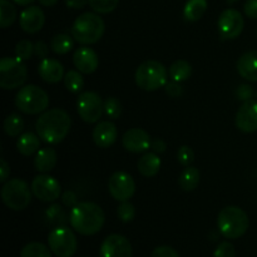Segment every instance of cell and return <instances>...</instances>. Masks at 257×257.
<instances>
[{
	"instance_id": "1",
	"label": "cell",
	"mask_w": 257,
	"mask_h": 257,
	"mask_svg": "<svg viewBox=\"0 0 257 257\" xmlns=\"http://www.w3.org/2000/svg\"><path fill=\"white\" fill-rule=\"evenodd\" d=\"M72 119L64 109L53 108L40 114L35 122V131L43 142L48 145L60 143L69 133Z\"/></svg>"
},
{
	"instance_id": "2",
	"label": "cell",
	"mask_w": 257,
	"mask_h": 257,
	"mask_svg": "<svg viewBox=\"0 0 257 257\" xmlns=\"http://www.w3.org/2000/svg\"><path fill=\"white\" fill-rule=\"evenodd\" d=\"M104 221V211L94 202H79L69 213L70 226L83 236H92L99 232Z\"/></svg>"
},
{
	"instance_id": "3",
	"label": "cell",
	"mask_w": 257,
	"mask_h": 257,
	"mask_svg": "<svg viewBox=\"0 0 257 257\" xmlns=\"http://www.w3.org/2000/svg\"><path fill=\"white\" fill-rule=\"evenodd\" d=\"M104 20L95 13H83L72 25V37L83 45L95 44L104 34Z\"/></svg>"
},
{
	"instance_id": "4",
	"label": "cell",
	"mask_w": 257,
	"mask_h": 257,
	"mask_svg": "<svg viewBox=\"0 0 257 257\" xmlns=\"http://www.w3.org/2000/svg\"><path fill=\"white\" fill-rule=\"evenodd\" d=\"M217 227L221 235L226 238L237 240L247 232L250 218L242 208L237 206H227L218 213Z\"/></svg>"
},
{
	"instance_id": "5",
	"label": "cell",
	"mask_w": 257,
	"mask_h": 257,
	"mask_svg": "<svg viewBox=\"0 0 257 257\" xmlns=\"http://www.w3.org/2000/svg\"><path fill=\"white\" fill-rule=\"evenodd\" d=\"M135 79L138 88L155 92L167 84V69L158 60H146L136 70Z\"/></svg>"
},
{
	"instance_id": "6",
	"label": "cell",
	"mask_w": 257,
	"mask_h": 257,
	"mask_svg": "<svg viewBox=\"0 0 257 257\" xmlns=\"http://www.w3.org/2000/svg\"><path fill=\"white\" fill-rule=\"evenodd\" d=\"M15 105L24 114H39L49 107V97L40 87L29 84L17 93Z\"/></svg>"
},
{
	"instance_id": "7",
	"label": "cell",
	"mask_w": 257,
	"mask_h": 257,
	"mask_svg": "<svg viewBox=\"0 0 257 257\" xmlns=\"http://www.w3.org/2000/svg\"><path fill=\"white\" fill-rule=\"evenodd\" d=\"M32 188L22 178H12L3 185L2 200L8 208L13 211H23L30 205Z\"/></svg>"
},
{
	"instance_id": "8",
	"label": "cell",
	"mask_w": 257,
	"mask_h": 257,
	"mask_svg": "<svg viewBox=\"0 0 257 257\" xmlns=\"http://www.w3.org/2000/svg\"><path fill=\"white\" fill-rule=\"evenodd\" d=\"M28 77L27 65L19 58L4 57L0 60V87L5 90L22 87Z\"/></svg>"
},
{
	"instance_id": "9",
	"label": "cell",
	"mask_w": 257,
	"mask_h": 257,
	"mask_svg": "<svg viewBox=\"0 0 257 257\" xmlns=\"http://www.w3.org/2000/svg\"><path fill=\"white\" fill-rule=\"evenodd\" d=\"M48 245L57 257H72L77 252L78 241L70 228L59 226L53 228L48 235Z\"/></svg>"
},
{
	"instance_id": "10",
	"label": "cell",
	"mask_w": 257,
	"mask_h": 257,
	"mask_svg": "<svg viewBox=\"0 0 257 257\" xmlns=\"http://www.w3.org/2000/svg\"><path fill=\"white\" fill-rule=\"evenodd\" d=\"M77 110L79 117L85 123H95L102 117L104 103L97 93L83 92L78 97Z\"/></svg>"
},
{
	"instance_id": "11",
	"label": "cell",
	"mask_w": 257,
	"mask_h": 257,
	"mask_svg": "<svg viewBox=\"0 0 257 257\" xmlns=\"http://www.w3.org/2000/svg\"><path fill=\"white\" fill-rule=\"evenodd\" d=\"M110 196L118 202L130 201L136 192V182L132 176L123 171L114 172L108 182Z\"/></svg>"
},
{
	"instance_id": "12",
	"label": "cell",
	"mask_w": 257,
	"mask_h": 257,
	"mask_svg": "<svg viewBox=\"0 0 257 257\" xmlns=\"http://www.w3.org/2000/svg\"><path fill=\"white\" fill-rule=\"evenodd\" d=\"M32 192L43 202H54L60 197L62 186L54 177L48 175H38L32 181Z\"/></svg>"
},
{
	"instance_id": "13",
	"label": "cell",
	"mask_w": 257,
	"mask_h": 257,
	"mask_svg": "<svg viewBox=\"0 0 257 257\" xmlns=\"http://www.w3.org/2000/svg\"><path fill=\"white\" fill-rule=\"evenodd\" d=\"M243 25L242 14L236 9L223 10L217 22L218 32L223 39H236L242 33Z\"/></svg>"
},
{
	"instance_id": "14",
	"label": "cell",
	"mask_w": 257,
	"mask_h": 257,
	"mask_svg": "<svg viewBox=\"0 0 257 257\" xmlns=\"http://www.w3.org/2000/svg\"><path fill=\"white\" fill-rule=\"evenodd\" d=\"M99 257H132V245L127 237L113 233L100 245Z\"/></svg>"
},
{
	"instance_id": "15",
	"label": "cell",
	"mask_w": 257,
	"mask_h": 257,
	"mask_svg": "<svg viewBox=\"0 0 257 257\" xmlns=\"http://www.w3.org/2000/svg\"><path fill=\"white\" fill-rule=\"evenodd\" d=\"M150 135L145 130L141 128H131L123 135L122 145L128 152L131 153H143L151 148Z\"/></svg>"
},
{
	"instance_id": "16",
	"label": "cell",
	"mask_w": 257,
	"mask_h": 257,
	"mask_svg": "<svg viewBox=\"0 0 257 257\" xmlns=\"http://www.w3.org/2000/svg\"><path fill=\"white\" fill-rule=\"evenodd\" d=\"M236 127L245 133H253L257 131V102L247 100L243 102L235 118Z\"/></svg>"
},
{
	"instance_id": "17",
	"label": "cell",
	"mask_w": 257,
	"mask_h": 257,
	"mask_svg": "<svg viewBox=\"0 0 257 257\" xmlns=\"http://www.w3.org/2000/svg\"><path fill=\"white\" fill-rule=\"evenodd\" d=\"M44 12H43L39 7L30 5V7L25 8V9L20 13V28H22L25 33H28V34H34V33L39 32L43 28V25H44Z\"/></svg>"
},
{
	"instance_id": "18",
	"label": "cell",
	"mask_w": 257,
	"mask_h": 257,
	"mask_svg": "<svg viewBox=\"0 0 257 257\" xmlns=\"http://www.w3.org/2000/svg\"><path fill=\"white\" fill-rule=\"evenodd\" d=\"M73 63L77 70H79L82 74H92L97 70L99 65L98 55L92 48L80 47L73 54Z\"/></svg>"
},
{
	"instance_id": "19",
	"label": "cell",
	"mask_w": 257,
	"mask_h": 257,
	"mask_svg": "<svg viewBox=\"0 0 257 257\" xmlns=\"http://www.w3.org/2000/svg\"><path fill=\"white\" fill-rule=\"evenodd\" d=\"M93 141L100 148H108L117 141L118 130L110 120L99 122L93 130Z\"/></svg>"
},
{
	"instance_id": "20",
	"label": "cell",
	"mask_w": 257,
	"mask_h": 257,
	"mask_svg": "<svg viewBox=\"0 0 257 257\" xmlns=\"http://www.w3.org/2000/svg\"><path fill=\"white\" fill-rule=\"evenodd\" d=\"M38 73L44 82L55 84L64 79V67L62 63L53 58H45L38 65Z\"/></svg>"
},
{
	"instance_id": "21",
	"label": "cell",
	"mask_w": 257,
	"mask_h": 257,
	"mask_svg": "<svg viewBox=\"0 0 257 257\" xmlns=\"http://www.w3.org/2000/svg\"><path fill=\"white\" fill-rule=\"evenodd\" d=\"M237 72L243 79L257 82V50L245 53L237 60Z\"/></svg>"
},
{
	"instance_id": "22",
	"label": "cell",
	"mask_w": 257,
	"mask_h": 257,
	"mask_svg": "<svg viewBox=\"0 0 257 257\" xmlns=\"http://www.w3.org/2000/svg\"><path fill=\"white\" fill-rule=\"evenodd\" d=\"M58 155L54 148L45 147L42 148L37 152L34 158V167L38 172L48 173L52 170H54L57 165Z\"/></svg>"
},
{
	"instance_id": "23",
	"label": "cell",
	"mask_w": 257,
	"mask_h": 257,
	"mask_svg": "<svg viewBox=\"0 0 257 257\" xmlns=\"http://www.w3.org/2000/svg\"><path fill=\"white\" fill-rule=\"evenodd\" d=\"M161 158L158 157L157 153L148 152L145 153L142 157L138 160L137 168L143 177L151 178L158 173L161 168Z\"/></svg>"
},
{
	"instance_id": "24",
	"label": "cell",
	"mask_w": 257,
	"mask_h": 257,
	"mask_svg": "<svg viewBox=\"0 0 257 257\" xmlns=\"http://www.w3.org/2000/svg\"><path fill=\"white\" fill-rule=\"evenodd\" d=\"M40 137L33 132H25L20 135L17 141V150L20 155L29 157L39 151Z\"/></svg>"
},
{
	"instance_id": "25",
	"label": "cell",
	"mask_w": 257,
	"mask_h": 257,
	"mask_svg": "<svg viewBox=\"0 0 257 257\" xmlns=\"http://www.w3.org/2000/svg\"><path fill=\"white\" fill-rule=\"evenodd\" d=\"M201 180V172L198 168L193 167V166H188L185 168L182 173H181L180 178H178V185L186 192H191V191L196 190L197 186L200 185Z\"/></svg>"
},
{
	"instance_id": "26",
	"label": "cell",
	"mask_w": 257,
	"mask_h": 257,
	"mask_svg": "<svg viewBox=\"0 0 257 257\" xmlns=\"http://www.w3.org/2000/svg\"><path fill=\"white\" fill-rule=\"evenodd\" d=\"M207 10V0H187L183 8V17L188 22H197Z\"/></svg>"
},
{
	"instance_id": "27",
	"label": "cell",
	"mask_w": 257,
	"mask_h": 257,
	"mask_svg": "<svg viewBox=\"0 0 257 257\" xmlns=\"http://www.w3.org/2000/svg\"><path fill=\"white\" fill-rule=\"evenodd\" d=\"M45 218L49 222V225L54 226V227H59V226H67L69 222V216L65 213L64 208L58 203H53L45 211Z\"/></svg>"
},
{
	"instance_id": "28",
	"label": "cell",
	"mask_w": 257,
	"mask_h": 257,
	"mask_svg": "<svg viewBox=\"0 0 257 257\" xmlns=\"http://www.w3.org/2000/svg\"><path fill=\"white\" fill-rule=\"evenodd\" d=\"M170 75L172 80L176 82H185L192 74V65L185 59H178L173 62L170 67Z\"/></svg>"
},
{
	"instance_id": "29",
	"label": "cell",
	"mask_w": 257,
	"mask_h": 257,
	"mask_svg": "<svg viewBox=\"0 0 257 257\" xmlns=\"http://www.w3.org/2000/svg\"><path fill=\"white\" fill-rule=\"evenodd\" d=\"M72 38H70V35L64 34V33L54 35L52 40H50V49L55 54H67V53H69L73 49V45H74Z\"/></svg>"
},
{
	"instance_id": "30",
	"label": "cell",
	"mask_w": 257,
	"mask_h": 257,
	"mask_svg": "<svg viewBox=\"0 0 257 257\" xmlns=\"http://www.w3.org/2000/svg\"><path fill=\"white\" fill-rule=\"evenodd\" d=\"M4 132L9 137H17L24 130V120L17 113H12L4 120Z\"/></svg>"
},
{
	"instance_id": "31",
	"label": "cell",
	"mask_w": 257,
	"mask_h": 257,
	"mask_svg": "<svg viewBox=\"0 0 257 257\" xmlns=\"http://www.w3.org/2000/svg\"><path fill=\"white\" fill-rule=\"evenodd\" d=\"M17 19V9L9 0H0V27H10Z\"/></svg>"
},
{
	"instance_id": "32",
	"label": "cell",
	"mask_w": 257,
	"mask_h": 257,
	"mask_svg": "<svg viewBox=\"0 0 257 257\" xmlns=\"http://www.w3.org/2000/svg\"><path fill=\"white\" fill-rule=\"evenodd\" d=\"M64 85L70 93H79L84 87V79L79 70H69L64 75Z\"/></svg>"
},
{
	"instance_id": "33",
	"label": "cell",
	"mask_w": 257,
	"mask_h": 257,
	"mask_svg": "<svg viewBox=\"0 0 257 257\" xmlns=\"http://www.w3.org/2000/svg\"><path fill=\"white\" fill-rule=\"evenodd\" d=\"M49 248L40 242H30L23 247L20 257H52Z\"/></svg>"
},
{
	"instance_id": "34",
	"label": "cell",
	"mask_w": 257,
	"mask_h": 257,
	"mask_svg": "<svg viewBox=\"0 0 257 257\" xmlns=\"http://www.w3.org/2000/svg\"><path fill=\"white\" fill-rule=\"evenodd\" d=\"M119 0H89V5L95 13L109 14L118 7Z\"/></svg>"
},
{
	"instance_id": "35",
	"label": "cell",
	"mask_w": 257,
	"mask_h": 257,
	"mask_svg": "<svg viewBox=\"0 0 257 257\" xmlns=\"http://www.w3.org/2000/svg\"><path fill=\"white\" fill-rule=\"evenodd\" d=\"M33 53H34V44L29 39L20 40L15 45V57L19 58L23 62L30 59Z\"/></svg>"
},
{
	"instance_id": "36",
	"label": "cell",
	"mask_w": 257,
	"mask_h": 257,
	"mask_svg": "<svg viewBox=\"0 0 257 257\" xmlns=\"http://www.w3.org/2000/svg\"><path fill=\"white\" fill-rule=\"evenodd\" d=\"M104 112L110 119H118L122 114V103L114 97H109L104 102Z\"/></svg>"
},
{
	"instance_id": "37",
	"label": "cell",
	"mask_w": 257,
	"mask_h": 257,
	"mask_svg": "<svg viewBox=\"0 0 257 257\" xmlns=\"http://www.w3.org/2000/svg\"><path fill=\"white\" fill-rule=\"evenodd\" d=\"M117 215L122 222L124 223L131 222V221L135 220V216H136L135 206H133L131 202H128V201L120 202V205L118 206L117 208Z\"/></svg>"
},
{
	"instance_id": "38",
	"label": "cell",
	"mask_w": 257,
	"mask_h": 257,
	"mask_svg": "<svg viewBox=\"0 0 257 257\" xmlns=\"http://www.w3.org/2000/svg\"><path fill=\"white\" fill-rule=\"evenodd\" d=\"M177 160L181 165L188 167L195 161V152L190 146H181L177 151Z\"/></svg>"
},
{
	"instance_id": "39",
	"label": "cell",
	"mask_w": 257,
	"mask_h": 257,
	"mask_svg": "<svg viewBox=\"0 0 257 257\" xmlns=\"http://www.w3.org/2000/svg\"><path fill=\"white\" fill-rule=\"evenodd\" d=\"M213 257H236L235 246H233L232 243L227 242V241L221 242L220 245L217 246V248L215 250Z\"/></svg>"
},
{
	"instance_id": "40",
	"label": "cell",
	"mask_w": 257,
	"mask_h": 257,
	"mask_svg": "<svg viewBox=\"0 0 257 257\" xmlns=\"http://www.w3.org/2000/svg\"><path fill=\"white\" fill-rule=\"evenodd\" d=\"M235 94H236V98H237L238 100H241V102H247V100H250L251 98H252L253 89L251 85L241 84L237 87Z\"/></svg>"
},
{
	"instance_id": "41",
	"label": "cell",
	"mask_w": 257,
	"mask_h": 257,
	"mask_svg": "<svg viewBox=\"0 0 257 257\" xmlns=\"http://www.w3.org/2000/svg\"><path fill=\"white\" fill-rule=\"evenodd\" d=\"M151 257H181V256L175 248L170 247V246H160V247H156L155 250L152 251Z\"/></svg>"
},
{
	"instance_id": "42",
	"label": "cell",
	"mask_w": 257,
	"mask_h": 257,
	"mask_svg": "<svg viewBox=\"0 0 257 257\" xmlns=\"http://www.w3.org/2000/svg\"><path fill=\"white\" fill-rule=\"evenodd\" d=\"M165 90L166 94L171 98H180L183 93L180 82H176V80L167 83V84L165 85Z\"/></svg>"
},
{
	"instance_id": "43",
	"label": "cell",
	"mask_w": 257,
	"mask_h": 257,
	"mask_svg": "<svg viewBox=\"0 0 257 257\" xmlns=\"http://www.w3.org/2000/svg\"><path fill=\"white\" fill-rule=\"evenodd\" d=\"M62 202L65 207L73 208L78 205V197L73 191H65L62 195Z\"/></svg>"
},
{
	"instance_id": "44",
	"label": "cell",
	"mask_w": 257,
	"mask_h": 257,
	"mask_svg": "<svg viewBox=\"0 0 257 257\" xmlns=\"http://www.w3.org/2000/svg\"><path fill=\"white\" fill-rule=\"evenodd\" d=\"M34 53L40 59H45L48 54H49V47L43 40H38L34 44Z\"/></svg>"
},
{
	"instance_id": "45",
	"label": "cell",
	"mask_w": 257,
	"mask_h": 257,
	"mask_svg": "<svg viewBox=\"0 0 257 257\" xmlns=\"http://www.w3.org/2000/svg\"><path fill=\"white\" fill-rule=\"evenodd\" d=\"M243 12L251 19H257V0H247L243 5Z\"/></svg>"
},
{
	"instance_id": "46",
	"label": "cell",
	"mask_w": 257,
	"mask_h": 257,
	"mask_svg": "<svg viewBox=\"0 0 257 257\" xmlns=\"http://www.w3.org/2000/svg\"><path fill=\"white\" fill-rule=\"evenodd\" d=\"M10 175V166L4 158H0V182L5 183Z\"/></svg>"
},
{
	"instance_id": "47",
	"label": "cell",
	"mask_w": 257,
	"mask_h": 257,
	"mask_svg": "<svg viewBox=\"0 0 257 257\" xmlns=\"http://www.w3.org/2000/svg\"><path fill=\"white\" fill-rule=\"evenodd\" d=\"M166 148H167V145H166V142L163 140H161V138L152 140V143H151V150H152V152L158 155V153L166 152Z\"/></svg>"
},
{
	"instance_id": "48",
	"label": "cell",
	"mask_w": 257,
	"mask_h": 257,
	"mask_svg": "<svg viewBox=\"0 0 257 257\" xmlns=\"http://www.w3.org/2000/svg\"><path fill=\"white\" fill-rule=\"evenodd\" d=\"M65 4L72 9H82L85 5L89 4V0H65Z\"/></svg>"
},
{
	"instance_id": "49",
	"label": "cell",
	"mask_w": 257,
	"mask_h": 257,
	"mask_svg": "<svg viewBox=\"0 0 257 257\" xmlns=\"http://www.w3.org/2000/svg\"><path fill=\"white\" fill-rule=\"evenodd\" d=\"M38 2H39L40 5H43V7H53V5L57 4L58 0H38Z\"/></svg>"
},
{
	"instance_id": "50",
	"label": "cell",
	"mask_w": 257,
	"mask_h": 257,
	"mask_svg": "<svg viewBox=\"0 0 257 257\" xmlns=\"http://www.w3.org/2000/svg\"><path fill=\"white\" fill-rule=\"evenodd\" d=\"M13 2H14L15 4H18V5H22V7H27V5L32 4L34 0H13Z\"/></svg>"
},
{
	"instance_id": "51",
	"label": "cell",
	"mask_w": 257,
	"mask_h": 257,
	"mask_svg": "<svg viewBox=\"0 0 257 257\" xmlns=\"http://www.w3.org/2000/svg\"><path fill=\"white\" fill-rule=\"evenodd\" d=\"M226 2H227V3H236V2H238V0H226Z\"/></svg>"
}]
</instances>
